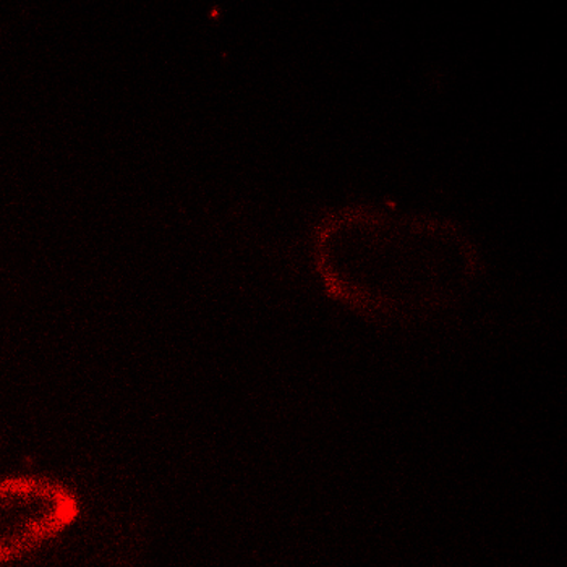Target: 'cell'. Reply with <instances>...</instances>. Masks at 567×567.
Returning <instances> with one entry per match:
<instances>
[{"label": "cell", "mask_w": 567, "mask_h": 567, "mask_svg": "<svg viewBox=\"0 0 567 567\" xmlns=\"http://www.w3.org/2000/svg\"><path fill=\"white\" fill-rule=\"evenodd\" d=\"M80 516L75 493L40 477L0 481V566L61 535Z\"/></svg>", "instance_id": "cell-1"}]
</instances>
